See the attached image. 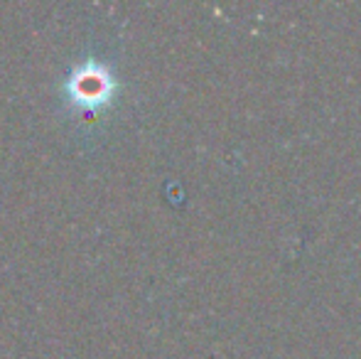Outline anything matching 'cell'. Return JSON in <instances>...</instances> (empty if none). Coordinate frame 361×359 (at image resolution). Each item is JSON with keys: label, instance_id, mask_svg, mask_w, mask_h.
Returning <instances> with one entry per match:
<instances>
[{"label": "cell", "instance_id": "6da1fadb", "mask_svg": "<svg viewBox=\"0 0 361 359\" xmlns=\"http://www.w3.org/2000/svg\"><path fill=\"white\" fill-rule=\"evenodd\" d=\"M116 91H118V82L114 77V69L99 59L81 62L69 72L67 82H64V94H67L69 104L76 109L94 111V114L111 106Z\"/></svg>", "mask_w": 361, "mask_h": 359}]
</instances>
